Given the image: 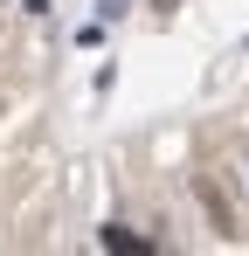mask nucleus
Masks as SVG:
<instances>
[{
  "label": "nucleus",
  "mask_w": 249,
  "mask_h": 256,
  "mask_svg": "<svg viewBox=\"0 0 249 256\" xmlns=\"http://www.w3.org/2000/svg\"><path fill=\"white\" fill-rule=\"evenodd\" d=\"M194 201H201V214H208V228L222 236V242H236L242 236V222H236V208H228V194L208 180V173H194Z\"/></svg>",
  "instance_id": "nucleus-1"
},
{
  "label": "nucleus",
  "mask_w": 249,
  "mask_h": 256,
  "mask_svg": "<svg viewBox=\"0 0 249 256\" xmlns=\"http://www.w3.org/2000/svg\"><path fill=\"white\" fill-rule=\"evenodd\" d=\"M97 242H104V250H124V256H146V250H152V242H146V236H132L124 222H111V228H104Z\"/></svg>",
  "instance_id": "nucleus-2"
},
{
  "label": "nucleus",
  "mask_w": 249,
  "mask_h": 256,
  "mask_svg": "<svg viewBox=\"0 0 249 256\" xmlns=\"http://www.w3.org/2000/svg\"><path fill=\"white\" fill-rule=\"evenodd\" d=\"M21 14H48V0H21Z\"/></svg>",
  "instance_id": "nucleus-3"
},
{
  "label": "nucleus",
  "mask_w": 249,
  "mask_h": 256,
  "mask_svg": "<svg viewBox=\"0 0 249 256\" xmlns=\"http://www.w3.org/2000/svg\"><path fill=\"white\" fill-rule=\"evenodd\" d=\"M160 7H166V0H160Z\"/></svg>",
  "instance_id": "nucleus-4"
}]
</instances>
